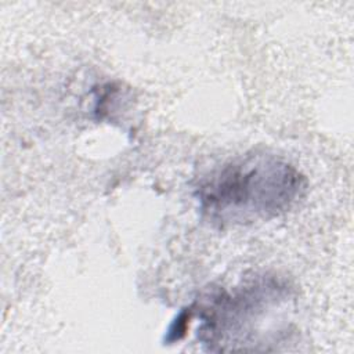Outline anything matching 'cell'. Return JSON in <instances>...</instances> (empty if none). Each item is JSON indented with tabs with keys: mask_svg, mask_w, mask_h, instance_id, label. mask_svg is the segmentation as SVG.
<instances>
[{
	"mask_svg": "<svg viewBox=\"0 0 354 354\" xmlns=\"http://www.w3.org/2000/svg\"><path fill=\"white\" fill-rule=\"evenodd\" d=\"M304 176L267 153L238 156L201 178L195 188L202 217L213 225H245L283 214L303 195Z\"/></svg>",
	"mask_w": 354,
	"mask_h": 354,
	"instance_id": "cell-1",
	"label": "cell"
}]
</instances>
